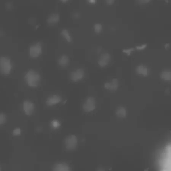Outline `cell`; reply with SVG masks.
I'll return each instance as SVG.
<instances>
[{
	"label": "cell",
	"mask_w": 171,
	"mask_h": 171,
	"mask_svg": "<svg viewBox=\"0 0 171 171\" xmlns=\"http://www.w3.org/2000/svg\"><path fill=\"white\" fill-rule=\"evenodd\" d=\"M161 163L162 168L164 171H170L171 169V146L167 145L163 153Z\"/></svg>",
	"instance_id": "7a4b0ae2"
},
{
	"label": "cell",
	"mask_w": 171,
	"mask_h": 171,
	"mask_svg": "<svg viewBox=\"0 0 171 171\" xmlns=\"http://www.w3.org/2000/svg\"><path fill=\"white\" fill-rule=\"evenodd\" d=\"M135 50V49L134 48H130L129 49H124L123 50V52L124 53H126L127 55L129 56L131 53L132 52Z\"/></svg>",
	"instance_id": "7402d4cb"
},
{
	"label": "cell",
	"mask_w": 171,
	"mask_h": 171,
	"mask_svg": "<svg viewBox=\"0 0 171 171\" xmlns=\"http://www.w3.org/2000/svg\"><path fill=\"white\" fill-rule=\"evenodd\" d=\"M21 134V129L20 128H19V127L15 128L13 131V134L14 136H19V135H20Z\"/></svg>",
	"instance_id": "44dd1931"
},
{
	"label": "cell",
	"mask_w": 171,
	"mask_h": 171,
	"mask_svg": "<svg viewBox=\"0 0 171 171\" xmlns=\"http://www.w3.org/2000/svg\"><path fill=\"white\" fill-rule=\"evenodd\" d=\"M139 3H143V4H146L149 3L151 0H138Z\"/></svg>",
	"instance_id": "cb8c5ba5"
},
{
	"label": "cell",
	"mask_w": 171,
	"mask_h": 171,
	"mask_svg": "<svg viewBox=\"0 0 171 171\" xmlns=\"http://www.w3.org/2000/svg\"><path fill=\"white\" fill-rule=\"evenodd\" d=\"M170 47V44L169 43H166V44H165V49H168Z\"/></svg>",
	"instance_id": "4316f807"
},
{
	"label": "cell",
	"mask_w": 171,
	"mask_h": 171,
	"mask_svg": "<svg viewBox=\"0 0 171 171\" xmlns=\"http://www.w3.org/2000/svg\"><path fill=\"white\" fill-rule=\"evenodd\" d=\"M59 19H60V17L59 14H53L49 17L47 22L49 24H55L59 22Z\"/></svg>",
	"instance_id": "2e32d148"
},
{
	"label": "cell",
	"mask_w": 171,
	"mask_h": 171,
	"mask_svg": "<svg viewBox=\"0 0 171 171\" xmlns=\"http://www.w3.org/2000/svg\"><path fill=\"white\" fill-rule=\"evenodd\" d=\"M118 86V81L116 78H114L110 82H106L105 84V89L110 90H117Z\"/></svg>",
	"instance_id": "8fae6325"
},
{
	"label": "cell",
	"mask_w": 171,
	"mask_h": 171,
	"mask_svg": "<svg viewBox=\"0 0 171 171\" xmlns=\"http://www.w3.org/2000/svg\"><path fill=\"white\" fill-rule=\"evenodd\" d=\"M161 79L165 81H170L171 80V72L169 70L163 71L160 74Z\"/></svg>",
	"instance_id": "9a60e30c"
},
{
	"label": "cell",
	"mask_w": 171,
	"mask_h": 171,
	"mask_svg": "<svg viewBox=\"0 0 171 171\" xmlns=\"http://www.w3.org/2000/svg\"><path fill=\"white\" fill-rule=\"evenodd\" d=\"M61 1L62 2V3H65L66 2L68 1V0H61Z\"/></svg>",
	"instance_id": "83f0119b"
},
{
	"label": "cell",
	"mask_w": 171,
	"mask_h": 171,
	"mask_svg": "<svg viewBox=\"0 0 171 171\" xmlns=\"http://www.w3.org/2000/svg\"><path fill=\"white\" fill-rule=\"evenodd\" d=\"M24 79L29 86L36 87L38 85L41 79V76L34 70H29L24 76Z\"/></svg>",
	"instance_id": "6da1fadb"
},
{
	"label": "cell",
	"mask_w": 171,
	"mask_h": 171,
	"mask_svg": "<svg viewBox=\"0 0 171 171\" xmlns=\"http://www.w3.org/2000/svg\"><path fill=\"white\" fill-rule=\"evenodd\" d=\"M147 46V45L144 44L142 45H141L137 46L136 47V49L138 50H144Z\"/></svg>",
	"instance_id": "603a6c76"
},
{
	"label": "cell",
	"mask_w": 171,
	"mask_h": 171,
	"mask_svg": "<svg viewBox=\"0 0 171 171\" xmlns=\"http://www.w3.org/2000/svg\"><path fill=\"white\" fill-rule=\"evenodd\" d=\"M165 2H166V3H168V0H165Z\"/></svg>",
	"instance_id": "f1b7e54d"
},
{
	"label": "cell",
	"mask_w": 171,
	"mask_h": 171,
	"mask_svg": "<svg viewBox=\"0 0 171 171\" xmlns=\"http://www.w3.org/2000/svg\"><path fill=\"white\" fill-rule=\"evenodd\" d=\"M61 98L58 95H54L50 96L47 99L46 104L48 106H52L60 103Z\"/></svg>",
	"instance_id": "30bf717a"
},
{
	"label": "cell",
	"mask_w": 171,
	"mask_h": 171,
	"mask_svg": "<svg viewBox=\"0 0 171 171\" xmlns=\"http://www.w3.org/2000/svg\"><path fill=\"white\" fill-rule=\"evenodd\" d=\"M110 56L108 53H105L102 54L98 60V63L99 66L104 67L108 64L110 61Z\"/></svg>",
	"instance_id": "9c48e42d"
},
{
	"label": "cell",
	"mask_w": 171,
	"mask_h": 171,
	"mask_svg": "<svg viewBox=\"0 0 171 171\" xmlns=\"http://www.w3.org/2000/svg\"><path fill=\"white\" fill-rule=\"evenodd\" d=\"M89 3L91 4H94L96 3V0H88Z\"/></svg>",
	"instance_id": "484cf974"
},
{
	"label": "cell",
	"mask_w": 171,
	"mask_h": 171,
	"mask_svg": "<svg viewBox=\"0 0 171 171\" xmlns=\"http://www.w3.org/2000/svg\"><path fill=\"white\" fill-rule=\"evenodd\" d=\"M102 25L100 23H96L94 25V29L97 33H100L102 30Z\"/></svg>",
	"instance_id": "ac0fdd59"
},
{
	"label": "cell",
	"mask_w": 171,
	"mask_h": 171,
	"mask_svg": "<svg viewBox=\"0 0 171 171\" xmlns=\"http://www.w3.org/2000/svg\"><path fill=\"white\" fill-rule=\"evenodd\" d=\"M115 0H106V1L107 2V4L109 5H112L113 4Z\"/></svg>",
	"instance_id": "d4e9b609"
},
{
	"label": "cell",
	"mask_w": 171,
	"mask_h": 171,
	"mask_svg": "<svg viewBox=\"0 0 171 171\" xmlns=\"http://www.w3.org/2000/svg\"><path fill=\"white\" fill-rule=\"evenodd\" d=\"M69 62V58L66 55L61 56L58 60V62L59 65L64 67L68 65Z\"/></svg>",
	"instance_id": "5bb4252c"
},
{
	"label": "cell",
	"mask_w": 171,
	"mask_h": 171,
	"mask_svg": "<svg viewBox=\"0 0 171 171\" xmlns=\"http://www.w3.org/2000/svg\"><path fill=\"white\" fill-rule=\"evenodd\" d=\"M34 109V104L32 102L28 100L23 102V109L26 114L30 116L33 113Z\"/></svg>",
	"instance_id": "ba28073f"
},
{
	"label": "cell",
	"mask_w": 171,
	"mask_h": 171,
	"mask_svg": "<svg viewBox=\"0 0 171 171\" xmlns=\"http://www.w3.org/2000/svg\"><path fill=\"white\" fill-rule=\"evenodd\" d=\"M53 170L56 171H68L70 169V167L66 164L59 163L55 165L53 168Z\"/></svg>",
	"instance_id": "4fadbf2b"
},
{
	"label": "cell",
	"mask_w": 171,
	"mask_h": 171,
	"mask_svg": "<svg viewBox=\"0 0 171 171\" xmlns=\"http://www.w3.org/2000/svg\"><path fill=\"white\" fill-rule=\"evenodd\" d=\"M78 138L74 135L68 136L65 140V145L67 149L72 150L75 149L78 144Z\"/></svg>",
	"instance_id": "277c9868"
},
{
	"label": "cell",
	"mask_w": 171,
	"mask_h": 171,
	"mask_svg": "<svg viewBox=\"0 0 171 171\" xmlns=\"http://www.w3.org/2000/svg\"><path fill=\"white\" fill-rule=\"evenodd\" d=\"M84 72L82 69H78L75 71H72L70 74V79L71 80L76 82L81 80L83 78Z\"/></svg>",
	"instance_id": "52a82bcc"
},
{
	"label": "cell",
	"mask_w": 171,
	"mask_h": 171,
	"mask_svg": "<svg viewBox=\"0 0 171 171\" xmlns=\"http://www.w3.org/2000/svg\"><path fill=\"white\" fill-rule=\"evenodd\" d=\"M12 67L11 59L9 58L5 57H0V72L2 74H9Z\"/></svg>",
	"instance_id": "3957f363"
},
{
	"label": "cell",
	"mask_w": 171,
	"mask_h": 171,
	"mask_svg": "<svg viewBox=\"0 0 171 171\" xmlns=\"http://www.w3.org/2000/svg\"><path fill=\"white\" fill-rule=\"evenodd\" d=\"M136 71L138 74L144 76H147L148 74V68L144 65L141 64L138 66L136 68Z\"/></svg>",
	"instance_id": "7c38bea8"
},
{
	"label": "cell",
	"mask_w": 171,
	"mask_h": 171,
	"mask_svg": "<svg viewBox=\"0 0 171 171\" xmlns=\"http://www.w3.org/2000/svg\"><path fill=\"white\" fill-rule=\"evenodd\" d=\"M51 126L53 128L57 129L60 126V122L57 120H53L51 122Z\"/></svg>",
	"instance_id": "d6986e66"
},
{
	"label": "cell",
	"mask_w": 171,
	"mask_h": 171,
	"mask_svg": "<svg viewBox=\"0 0 171 171\" xmlns=\"http://www.w3.org/2000/svg\"><path fill=\"white\" fill-rule=\"evenodd\" d=\"M95 108V101L93 97H91L87 98L83 105L84 110L87 112L93 111Z\"/></svg>",
	"instance_id": "8992f818"
},
{
	"label": "cell",
	"mask_w": 171,
	"mask_h": 171,
	"mask_svg": "<svg viewBox=\"0 0 171 171\" xmlns=\"http://www.w3.org/2000/svg\"><path fill=\"white\" fill-rule=\"evenodd\" d=\"M6 117L5 114L0 113V125L3 124L6 121Z\"/></svg>",
	"instance_id": "ffe728a7"
},
{
	"label": "cell",
	"mask_w": 171,
	"mask_h": 171,
	"mask_svg": "<svg viewBox=\"0 0 171 171\" xmlns=\"http://www.w3.org/2000/svg\"><path fill=\"white\" fill-rule=\"evenodd\" d=\"M67 102V100H66L65 101V102H64V104H65L66 103V102Z\"/></svg>",
	"instance_id": "f546056e"
},
{
	"label": "cell",
	"mask_w": 171,
	"mask_h": 171,
	"mask_svg": "<svg viewBox=\"0 0 171 171\" xmlns=\"http://www.w3.org/2000/svg\"><path fill=\"white\" fill-rule=\"evenodd\" d=\"M42 47L41 42L31 45L30 47V55L32 58H37L42 53Z\"/></svg>",
	"instance_id": "5b68a950"
},
{
	"label": "cell",
	"mask_w": 171,
	"mask_h": 171,
	"mask_svg": "<svg viewBox=\"0 0 171 171\" xmlns=\"http://www.w3.org/2000/svg\"><path fill=\"white\" fill-rule=\"evenodd\" d=\"M61 34L68 42H71L72 38H71L68 30H66V29H64L61 31Z\"/></svg>",
	"instance_id": "e0dca14e"
}]
</instances>
